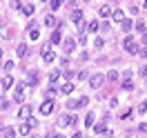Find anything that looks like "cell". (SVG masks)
Returning <instances> with one entry per match:
<instances>
[{
    "label": "cell",
    "instance_id": "cell-1",
    "mask_svg": "<svg viewBox=\"0 0 147 138\" xmlns=\"http://www.w3.org/2000/svg\"><path fill=\"white\" fill-rule=\"evenodd\" d=\"M40 56H42V63L45 65H51L56 60V51H54V47L49 45V42L40 47Z\"/></svg>",
    "mask_w": 147,
    "mask_h": 138
},
{
    "label": "cell",
    "instance_id": "cell-2",
    "mask_svg": "<svg viewBox=\"0 0 147 138\" xmlns=\"http://www.w3.org/2000/svg\"><path fill=\"white\" fill-rule=\"evenodd\" d=\"M123 47H125V51L131 56H138V51H140V47L136 45V40H134V36H125V40H123Z\"/></svg>",
    "mask_w": 147,
    "mask_h": 138
},
{
    "label": "cell",
    "instance_id": "cell-3",
    "mask_svg": "<svg viewBox=\"0 0 147 138\" xmlns=\"http://www.w3.org/2000/svg\"><path fill=\"white\" fill-rule=\"evenodd\" d=\"M76 123H78L76 114H63V116L58 118V125H60V127H74Z\"/></svg>",
    "mask_w": 147,
    "mask_h": 138
},
{
    "label": "cell",
    "instance_id": "cell-4",
    "mask_svg": "<svg viewBox=\"0 0 147 138\" xmlns=\"http://www.w3.org/2000/svg\"><path fill=\"white\" fill-rule=\"evenodd\" d=\"M102 83H105V76L102 74H92L89 76V87H92V89H100Z\"/></svg>",
    "mask_w": 147,
    "mask_h": 138
},
{
    "label": "cell",
    "instance_id": "cell-5",
    "mask_svg": "<svg viewBox=\"0 0 147 138\" xmlns=\"http://www.w3.org/2000/svg\"><path fill=\"white\" fill-rule=\"evenodd\" d=\"M76 45H78V42H76L74 38H65V40H63V51H65V56H71L74 49H76Z\"/></svg>",
    "mask_w": 147,
    "mask_h": 138
},
{
    "label": "cell",
    "instance_id": "cell-6",
    "mask_svg": "<svg viewBox=\"0 0 147 138\" xmlns=\"http://www.w3.org/2000/svg\"><path fill=\"white\" fill-rule=\"evenodd\" d=\"M31 114H34V105H22V107L18 109V118L20 120H29Z\"/></svg>",
    "mask_w": 147,
    "mask_h": 138
},
{
    "label": "cell",
    "instance_id": "cell-7",
    "mask_svg": "<svg viewBox=\"0 0 147 138\" xmlns=\"http://www.w3.org/2000/svg\"><path fill=\"white\" fill-rule=\"evenodd\" d=\"M54 100H42V105L38 107V111H40V116H49L51 111H54Z\"/></svg>",
    "mask_w": 147,
    "mask_h": 138
},
{
    "label": "cell",
    "instance_id": "cell-8",
    "mask_svg": "<svg viewBox=\"0 0 147 138\" xmlns=\"http://www.w3.org/2000/svg\"><path fill=\"white\" fill-rule=\"evenodd\" d=\"M25 87H27V83H16V94H13V100L16 102H22V96H25Z\"/></svg>",
    "mask_w": 147,
    "mask_h": 138
},
{
    "label": "cell",
    "instance_id": "cell-9",
    "mask_svg": "<svg viewBox=\"0 0 147 138\" xmlns=\"http://www.w3.org/2000/svg\"><path fill=\"white\" fill-rule=\"evenodd\" d=\"M27 87H38V83H40V74L38 71H29V76H27Z\"/></svg>",
    "mask_w": 147,
    "mask_h": 138
},
{
    "label": "cell",
    "instance_id": "cell-10",
    "mask_svg": "<svg viewBox=\"0 0 147 138\" xmlns=\"http://www.w3.org/2000/svg\"><path fill=\"white\" fill-rule=\"evenodd\" d=\"M60 42H63V31H60V29H54V31H51V38H49V45L54 47V45H60Z\"/></svg>",
    "mask_w": 147,
    "mask_h": 138
},
{
    "label": "cell",
    "instance_id": "cell-11",
    "mask_svg": "<svg viewBox=\"0 0 147 138\" xmlns=\"http://www.w3.org/2000/svg\"><path fill=\"white\" fill-rule=\"evenodd\" d=\"M111 20L123 25V22H125V11H123V9H114V13H111Z\"/></svg>",
    "mask_w": 147,
    "mask_h": 138
},
{
    "label": "cell",
    "instance_id": "cell-12",
    "mask_svg": "<svg viewBox=\"0 0 147 138\" xmlns=\"http://www.w3.org/2000/svg\"><path fill=\"white\" fill-rule=\"evenodd\" d=\"M111 13H114V9H111L109 5H100V9H98V16H100V18H109Z\"/></svg>",
    "mask_w": 147,
    "mask_h": 138
},
{
    "label": "cell",
    "instance_id": "cell-13",
    "mask_svg": "<svg viewBox=\"0 0 147 138\" xmlns=\"http://www.w3.org/2000/svg\"><path fill=\"white\" fill-rule=\"evenodd\" d=\"M27 54H29V47L25 45V42H20V45L16 47V56H18V58H27Z\"/></svg>",
    "mask_w": 147,
    "mask_h": 138
},
{
    "label": "cell",
    "instance_id": "cell-14",
    "mask_svg": "<svg viewBox=\"0 0 147 138\" xmlns=\"http://www.w3.org/2000/svg\"><path fill=\"white\" fill-rule=\"evenodd\" d=\"M34 2H22V7H20V11L25 13V16H34Z\"/></svg>",
    "mask_w": 147,
    "mask_h": 138
},
{
    "label": "cell",
    "instance_id": "cell-15",
    "mask_svg": "<svg viewBox=\"0 0 147 138\" xmlns=\"http://www.w3.org/2000/svg\"><path fill=\"white\" fill-rule=\"evenodd\" d=\"M71 22H74V25H83V11H80V9H74L71 11Z\"/></svg>",
    "mask_w": 147,
    "mask_h": 138
},
{
    "label": "cell",
    "instance_id": "cell-16",
    "mask_svg": "<svg viewBox=\"0 0 147 138\" xmlns=\"http://www.w3.org/2000/svg\"><path fill=\"white\" fill-rule=\"evenodd\" d=\"M56 94H58V87L49 85V87H47V92H45V100H54V98H56Z\"/></svg>",
    "mask_w": 147,
    "mask_h": 138
},
{
    "label": "cell",
    "instance_id": "cell-17",
    "mask_svg": "<svg viewBox=\"0 0 147 138\" xmlns=\"http://www.w3.org/2000/svg\"><path fill=\"white\" fill-rule=\"evenodd\" d=\"M0 87H2V89H11V87H13V78L7 74L5 78H2V80H0Z\"/></svg>",
    "mask_w": 147,
    "mask_h": 138
},
{
    "label": "cell",
    "instance_id": "cell-18",
    "mask_svg": "<svg viewBox=\"0 0 147 138\" xmlns=\"http://www.w3.org/2000/svg\"><path fill=\"white\" fill-rule=\"evenodd\" d=\"M16 131H18L20 136H27L29 131H31V127H29V123L25 120V123H20V125H18V129H16Z\"/></svg>",
    "mask_w": 147,
    "mask_h": 138
},
{
    "label": "cell",
    "instance_id": "cell-19",
    "mask_svg": "<svg viewBox=\"0 0 147 138\" xmlns=\"http://www.w3.org/2000/svg\"><path fill=\"white\" fill-rule=\"evenodd\" d=\"M60 76H63V71H58V69H56V71H51V74H49V85H58V80H60Z\"/></svg>",
    "mask_w": 147,
    "mask_h": 138
},
{
    "label": "cell",
    "instance_id": "cell-20",
    "mask_svg": "<svg viewBox=\"0 0 147 138\" xmlns=\"http://www.w3.org/2000/svg\"><path fill=\"white\" fill-rule=\"evenodd\" d=\"M58 92H60V94H65V96H69V94L74 92V83H63Z\"/></svg>",
    "mask_w": 147,
    "mask_h": 138
},
{
    "label": "cell",
    "instance_id": "cell-21",
    "mask_svg": "<svg viewBox=\"0 0 147 138\" xmlns=\"http://www.w3.org/2000/svg\"><path fill=\"white\" fill-rule=\"evenodd\" d=\"M98 29H100V22H98V20H89V22H87V31H89V34H96Z\"/></svg>",
    "mask_w": 147,
    "mask_h": 138
},
{
    "label": "cell",
    "instance_id": "cell-22",
    "mask_svg": "<svg viewBox=\"0 0 147 138\" xmlns=\"http://www.w3.org/2000/svg\"><path fill=\"white\" fill-rule=\"evenodd\" d=\"M85 125H87L89 129H92L94 125H96V114H94V111H89V114L85 116Z\"/></svg>",
    "mask_w": 147,
    "mask_h": 138
},
{
    "label": "cell",
    "instance_id": "cell-23",
    "mask_svg": "<svg viewBox=\"0 0 147 138\" xmlns=\"http://www.w3.org/2000/svg\"><path fill=\"white\" fill-rule=\"evenodd\" d=\"M120 27H123V31H125V34H129V31L134 29V20H131V18H125V22H123Z\"/></svg>",
    "mask_w": 147,
    "mask_h": 138
},
{
    "label": "cell",
    "instance_id": "cell-24",
    "mask_svg": "<svg viewBox=\"0 0 147 138\" xmlns=\"http://www.w3.org/2000/svg\"><path fill=\"white\" fill-rule=\"evenodd\" d=\"M134 29H136L138 34H143V31H145V29H147L145 20H136V22H134Z\"/></svg>",
    "mask_w": 147,
    "mask_h": 138
},
{
    "label": "cell",
    "instance_id": "cell-25",
    "mask_svg": "<svg viewBox=\"0 0 147 138\" xmlns=\"http://www.w3.org/2000/svg\"><path fill=\"white\" fill-rule=\"evenodd\" d=\"M63 76H65V83H71L74 78H76V74H74V69H65V71H63Z\"/></svg>",
    "mask_w": 147,
    "mask_h": 138
},
{
    "label": "cell",
    "instance_id": "cell-26",
    "mask_svg": "<svg viewBox=\"0 0 147 138\" xmlns=\"http://www.w3.org/2000/svg\"><path fill=\"white\" fill-rule=\"evenodd\" d=\"M92 129L96 131V134H105V131H107V125H105V123H96Z\"/></svg>",
    "mask_w": 147,
    "mask_h": 138
},
{
    "label": "cell",
    "instance_id": "cell-27",
    "mask_svg": "<svg viewBox=\"0 0 147 138\" xmlns=\"http://www.w3.org/2000/svg\"><path fill=\"white\" fill-rule=\"evenodd\" d=\"M45 25H47V27H51V29H54L56 25H58V20H56V16H51V13H49V16L45 18Z\"/></svg>",
    "mask_w": 147,
    "mask_h": 138
},
{
    "label": "cell",
    "instance_id": "cell-28",
    "mask_svg": "<svg viewBox=\"0 0 147 138\" xmlns=\"http://www.w3.org/2000/svg\"><path fill=\"white\" fill-rule=\"evenodd\" d=\"M105 80H107V83H116V80H118V71H114V69H111L109 74L105 76Z\"/></svg>",
    "mask_w": 147,
    "mask_h": 138
},
{
    "label": "cell",
    "instance_id": "cell-29",
    "mask_svg": "<svg viewBox=\"0 0 147 138\" xmlns=\"http://www.w3.org/2000/svg\"><path fill=\"white\" fill-rule=\"evenodd\" d=\"M2 134H5V138H16V134H18V131H16L13 127H5V131H2Z\"/></svg>",
    "mask_w": 147,
    "mask_h": 138
},
{
    "label": "cell",
    "instance_id": "cell-30",
    "mask_svg": "<svg viewBox=\"0 0 147 138\" xmlns=\"http://www.w3.org/2000/svg\"><path fill=\"white\" fill-rule=\"evenodd\" d=\"M120 89H125V92H131V89H134V83H131V80H123V83H120Z\"/></svg>",
    "mask_w": 147,
    "mask_h": 138
},
{
    "label": "cell",
    "instance_id": "cell-31",
    "mask_svg": "<svg viewBox=\"0 0 147 138\" xmlns=\"http://www.w3.org/2000/svg\"><path fill=\"white\" fill-rule=\"evenodd\" d=\"M65 107H67V109H74V111H76V109H78V98H76V100H74V98H69Z\"/></svg>",
    "mask_w": 147,
    "mask_h": 138
},
{
    "label": "cell",
    "instance_id": "cell-32",
    "mask_svg": "<svg viewBox=\"0 0 147 138\" xmlns=\"http://www.w3.org/2000/svg\"><path fill=\"white\" fill-rule=\"evenodd\" d=\"M87 105H89V98H87V96H80V98H78V109H83Z\"/></svg>",
    "mask_w": 147,
    "mask_h": 138
},
{
    "label": "cell",
    "instance_id": "cell-33",
    "mask_svg": "<svg viewBox=\"0 0 147 138\" xmlns=\"http://www.w3.org/2000/svg\"><path fill=\"white\" fill-rule=\"evenodd\" d=\"M38 38H40V27H38V29H31V31H29V40H38Z\"/></svg>",
    "mask_w": 147,
    "mask_h": 138
},
{
    "label": "cell",
    "instance_id": "cell-34",
    "mask_svg": "<svg viewBox=\"0 0 147 138\" xmlns=\"http://www.w3.org/2000/svg\"><path fill=\"white\" fill-rule=\"evenodd\" d=\"M49 7H51V11H58L60 7H63V2H60V0H51V2H49Z\"/></svg>",
    "mask_w": 147,
    "mask_h": 138
},
{
    "label": "cell",
    "instance_id": "cell-35",
    "mask_svg": "<svg viewBox=\"0 0 147 138\" xmlns=\"http://www.w3.org/2000/svg\"><path fill=\"white\" fill-rule=\"evenodd\" d=\"M9 105H11L9 100H5V98H0V111H7V109H9Z\"/></svg>",
    "mask_w": 147,
    "mask_h": 138
},
{
    "label": "cell",
    "instance_id": "cell-36",
    "mask_svg": "<svg viewBox=\"0 0 147 138\" xmlns=\"http://www.w3.org/2000/svg\"><path fill=\"white\" fill-rule=\"evenodd\" d=\"M131 114H134V109H125L123 114H120V120H127V118H131Z\"/></svg>",
    "mask_w": 147,
    "mask_h": 138
},
{
    "label": "cell",
    "instance_id": "cell-37",
    "mask_svg": "<svg viewBox=\"0 0 147 138\" xmlns=\"http://www.w3.org/2000/svg\"><path fill=\"white\" fill-rule=\"evenodd\" d=\"M2 69H5V71H7V74H9L11 69H13V60H7V63L2 65Z\"/></svg>",
    "mask_w": 147,
    "mask_h": 138
},
{
    "label": "cell",
    "instance_id": "cell-38",
    "mask_svg": "<svg viewBox=\"0 0 147 138\" xmlns=\"http://www.w3.org/2000/svg\"><path fill=\"white\" fill-rule=\"evenodd\" d=\"M94 47H96V49H102V47H105V40H102V38H96V40H94Z\"/></svg>",
    "mask_w": 147,
    "mask_h": 138
},
{
    "label": "cell",
    "instance_id": "cell-39",
    "mask_svg": "<svg viewBox=\"0 0 147 138\" xmlns=\"http://www.w3.org/2000/svg\"><path fill=\"white\" fill-rule=\"evenodd\" d=\"M131 76H134V71H131V69H125V71H123V80H131Z\"/></svg>",
    "mask_w": 147,
    "mask_h": 138
},
{
    "label": "cell",
    "instance_id": "cell-40",
    "mask_svg": "<svg viewBox=\"0 0 147 138\" xmlns=\"http://www.w3.org/2000/svg\"><path fill=\"white\" fill-rule=\"evenodd\" d=\"M31 29H38V22H36V20H29V22H27V34L31 31Z\"/></svg>",
    "mask_w": 147,
    "mask_h": 138
},
{
    "label": "cell",
    "instance_id": "cell-41",
    "mask_svg": "<svg viewBox=\"0 0 147 138\" xmlns=\"http://www.w3.org/2000/svg\"><path fill=\"white\" fill-rule=\"evenodd\" d=\"M76 42H78V45H85V42H87V36H85V34H78Z\"/></svg>",
    "mask_w": 147,
    "mask_h": 138
},
{
    "label": "cell",
    "instance_id": "cell-42",
    "mask_svg": "<svg viewBox=\"0 0 147 138\" xmlns=\"http://www.w3.org/2000/svg\"><path fill=\"white\" fill-rule=\"evenodd\" d=\"M138 74L143 76V80H147V65H143V67L138 69Z\"/></svg>",
    "mask_w": 147,
    "mask_h": 138
},
{
    "label": "cell",
    "instance_id": "cell-43",
    "mask_svg": "<svg viewBox=\"0 0 147 138\" xmlns=\"http://www.w3.org/2000/svg\"><path fill=\"white\" fill-rule=\"evenodd\" d=\"M138 111H140V114H147V98L143 102H140V107H138Z\"/></svg>",
    "mask_w": 147,
    "mask_h": 138
},
{
    "label": "cell",
    "instance_id": "cell-44",
    "mask_svg": "<svg viewBox=\"0 0 147 138\" xmlns=\"http://www.w3.org/2000/svg\"><path fill=\"white\" fill-rule=\"evenodd\" d=\"M27 123H29V127H31V129H34V127H38V120L34 118V116H31V118H29Z\"/></svg>",
    "mask_w": 147,
    "mask_h": 138
},
{
    "label": "cell",
    "instance_id": "cell-45",
    "mask_svg": "<svg viewBox=\"0 0 147 138\" xmlns=\"http://www.w3.org/2000/svg\"><path fill=\"white\" fill-rule=\"evenodd\" d=\"M138 56H140V58H147V47H140V51H138Z\"/></svg>",
    "mask_w": 147,
    "mask_h": 138
},
{
    "label": "cell",
    "instance_id": "cell-46",
    "mask_svg": "<svg viewBox=\"0 0 147 138\" xmlns=\"http://www.w3.org/2000/svg\"><path fill=\"white\" fill-rule=\"evenodd\" d=\"M47 138H65V136H63V134H56V131H51V134H49Z\"/></svg>",
    "mask_w": 147,
    "mask_h": 138
},
{
    "label": "cell",
    "instance_id": "cell-47",
    "mask_svg": "<svg viewBox=\"0 0 147 138\" xmlns=\"http://www.w3.org/2000/svg\"><path fill=\"white\" fill-rule=\"evenodd\" d=\"M100 29H105V31H107V29H109V20H105V22H100Z\"/></svg>",
    "mask_w": 147,
    "mask_h": 138
},
{
    "label": "cell",
    "instance_id": "cell-48",
    "mask_svg": "<svg viewBox=\"0 0 147 138\" xmlns=\"http://www.w3.org/2000/svg\"><path fill=\"white\" fill-rule=\"evenodd\" d=\"M76 78H80V80H83V78H87V71H78V74H76Z\"/></svg>",
    "mask_w": 147,
    "mask_h": 138
},
{
    "label": "cell",
    "instance_id": "cell-49",
    "mask_svg": "<svg viewBox=\"0 0 147 138\" xmlns=\"http://www.w3.org/2000/svg\"><path fill=\"white\" fill-rule=\"evenodd\" d=\"M102 136H105V138H114V131H111V129H107V131H105Z\"/></svg>",
    "mask_w": 147,
    "mask_h": 138
},
{
    "label": "cell",
    "instance_id": "cell-50",
    "mask_svg": "<svg viewBox=\"0 0 147 138\" xmlns=\"http://www.w3.org/2000/svg\"><path fill=\"white\" fill-rule=\"evenodd\" d=\"M138 131H147V123H140V125H138Z\"/></svg>",
    "mask_w": 147,
    "mask_h": 138
},
{
    "label": "cell",
    "instance_id": "cell-51",
    "mask_svg": "<svg viewBox=\"0 0 147 138\" xmlns=\"http://www.w3.org/2000/svg\"><path fill=\"white\" fill-rule=\"evenodd\" d=\"M143 47H147V29L143 31Z\"/></svg>",
    "mask_w": 147,
    "mask_h": 138
},
{
    "label": "cell",
    "instance_id": "cell-52",
    "mask_svg": "<svg viewBox=\"0 0 147 138\" xmlns=\"http://www.w3.org/2000/svg\"><path fill=\"white\" fill-rule=\"evenodd\" d=\"M71 138H83V134H80V131H74V136Z\"/></svg>",
    "mask_w": 147,
    "mask_h": 138
},
{
    "label": "cell",
    "instance_id": "cell-53",
    "mask_svg": "<svg viewBox=\"0 0 147 138\" xmlns=\"http://www.w3.org/2000/svg\"><path fill=\"white\" fill-rule=\"evenodd\" d=\"M143 9H147V0H145V2H143Z\"/></svg>",
    "mask_w": 147,
    "mask_h": 138
},
{
    "label": "cell",
    "instance_id": "cell-54",
    "mask_svg": "<svg viewBox=\"0 0 147 138\" xmlns=\"http://www.w3.org/2000/svg\"><path fill=\"white\" fill-rule=\"evenodd\" d=\"M0 131H5V127H2V123H0Z\"/></svg>",
    "mask_w": 147,
    "mask_h": 138
},
{
    "label": "cell",
    "instance_id": "cell-55",
    "mask_svg": "<svg viewBox=\"0 0 147 138\" xmlns=\"http://www.w3.org/2000/svg\"><path fill=\"white\" fill-rule=\"evenodd\" d=\"M0 22H2V13H0Z\"/></svg>",
    "mask_w": 147,
    "mask_h": 138
},
{
    "label": "cell",
    "instance_id": "cell-56",
    "mask_svg": "<svg viewBox=\"0 0 147 138\" xmlns=\"http://www.w3.org/2000/svg\"><path fill=\"white\" fill-rule=\"evenodd\" d=\"M0 58H2V49H0Z\"/></svg>",
    "mask_w": 147,
    "mask_h": 138
},
{
    "label": "cell",
    "instance_id": "cell-57",
    "mask_svg": "<svg viewBox=\"0 0 147 138\" xmlns=\"http://www.w3.org/2000/svg\"><path fill=\"white\" fill-rule=\"evenodd\" d=\"M0 69H2V65H0Z\"/></svg>",
    "mask_w": 147,
    "mask_h": 138
}]
</instances>
